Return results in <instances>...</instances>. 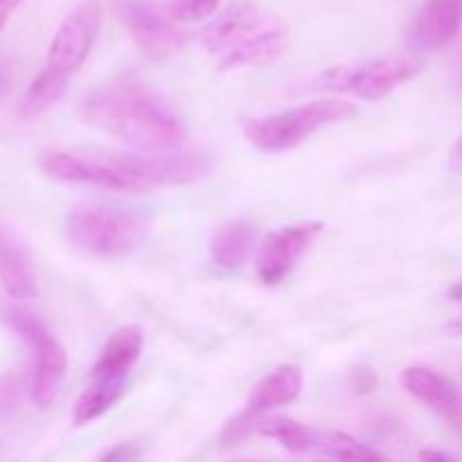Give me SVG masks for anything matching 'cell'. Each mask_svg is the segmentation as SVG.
<instances>
[{"instance_id": "1", "label": "cell", "mask_w": 462, "mask_h": 462, "mask_svg": "<svg viewBox=\"0 0 462 462\" xmlns=\"http://www.w3.org/2000/svg\"><path fill=\"white\" fill-rule=\"evenodd\" d=\"M81 120L143 153L171 152L188 138V122L174 102L135 79L104 81L90 90Z\"/></svg>"}, {"instance_id": "2", "label": "cell", "mask_w": 462, "mask_h": 462, "mask_svg": "<svg viewBox=\"0 0 462 462\" xmlns=\"http://www.w3.org/2000/svg\"><path fill=\"white\" fill-rule=\"evenodd\" d=\"M201 43L217 70L230 72L278 61L289 48V27L253 0H235L208 23Z\"/></svg>"}, {"instance_id": "3", "label": "cell", "mask_w": 462, "mask_h": 462, "mask_svg": "<svg viewBox=\"0 0 462 462\" xmlns=\"http://www.w3.org/2000/svg\"><path fill=\"white\" fill-rule=\"evenodd\" d=\"M356 113V106L347 99L329 97L314 99L302 106L289 111L273 113V116L246 117L242 120V131L248 143L266 153H280L296 149L307 138L334 122L350 120Z\"/></svg>"}, {"instance_id": "4", "label": "cell", "mask_w": 462, "mask_h": 462, "mask_svg": "<svg viewBox=\"0 0 462 462\" xmlns=\"http://www.w3.org/2000/svg\"><path fill=\"white\" fill-rule=\"evenodd\" d=\"M153 219L144 212L86 208L68 215V239L77 251L93 257H125L152 233Z\"/></svg>"}, {"instance_id": "5", "label": "cell", "mask_w": 462, "mask_h": 462, "mask_svg": "<svg viewBox=\"0 0 462 462\" xmlns=\"http://www.w3.org/2000/svg\"><path fill=\"white\" fill-rule=\"evenodd\" d=\"M0 320L25 341L32 350V386L30 395L39 409H50L57 402L59 391L68 373V355L59 338L50 332L43 319L18 305L0 307Z\"/></svg>"}, {"instance_id": "6", "label": "cell", "mask_w": 462, "mask_h": 462, "mask_svg": "<svg viewBox=\"0 0 462 462\" xmlns=\"http://www.w3.org/2000/svg\"><path fill=\"white\" fill-rule=\"evenodd\" d=\"M422 61L415 57H386L359 66H338L320 77L319 88L350 93L365 102H379L406 81L422 72Z\"/></svg>"}, {"instance_id": "7", "label": "cell", "mask_w": 462, "mask_h": 462, "mask_svg": "<svg viewBox=\"0 0 462 462\" xmlns=\"http://www.w3.org/2000/svg\"><path fill=\"white\" fill-rule=\"evenodd\" d=\"M113 12L140 52L152 61H165L188 43L179 23L153 0H113Z\"/></svg>"}, {"instance_id": "8", "label": "cell", "mask_w": 462, "mask_h": 462, "mask_svg": "<svg viewBox=\"0 0 462 462\" xmlns=\"http://www.w3.org/2000/svg\"><path fill=\"white\" fill-rule=\"evenodd\" d=\"M102 14L104 9L99 0H84L77 5L54 32L45 66L66 77L75 75L97 41Z\"/></svg>"}, {"instance_id": "9", "label": "cell", "mask_w": 462, "mask_h": 462, "mask_svg": "<svg viewBox=\"0 0 462 462\" xmlns=\"http://www.w3.org/2000/svg\"><path fill=\"white\" fill-rule=\"evenodd\" d=\"M320 233H323L320 221H302V224L284 226V228L269 233V237L262 242L260 255H257L260 282L266 287L282 282Z\"/></svg>"}, {"instance_id": "10", "label": "cell", "mask_w": 462, "mask_h": 462, "mask_svg": "<svg viewBox=\"0 0 462 462\" xmlns=\"http://www.w3.org/2000/svg\"><path fill=\"white\" fill-rule=\"evenodd\" d=\"M462 27V0H427L409 30V45L418 52L447 48Z\"/></svg>"}, {"instance_id": "11", "label": "cell", "mask_w": 462, "mask_h": 462, "mask_svg": "<svg viewBox=\"0 0 462 462\" xmlns=\"http://www.w3.org/2000/svg\"><path fill=\"white\" fill-rule=\"evenodd\" d=\"M402 386L456 431H462V397L442 374L424 365H413L402 373Z\"/></svg>"}, {"instance_id": "12", "label": "cell", "mask_w": 462, "mask_h": 462, "mask_svg": "<svg viewBox=\"0 0 462 462\" xmlns=\"http://www.w3.org/2000/svg\"><path fill=\"white\" fill-rule=\"evenodd\" d=\"M302 388H305V373H302L300 365H280V368H275L273 373L262 377L253 386L244 411H248V413H271V411L282 409V406L296 402L300 397Z\"/></svg>"}, {"instance_id": "13", "label": "cell", "mask_w": 462, "mask_h": 462, "mask_svg": "<svg viewBox=\"0 0 462 462\" xmlns=\"http://www.w3.org/2000/svg\"><path fill=\"white\" fill-rule=\"evenodd\" d=\"M144 347V332L138 325H125V328L116 329L111 337L104 343L102 352H99L97 361H95L90 374L97 377H111V379H125L129 377L131 368L138 364L140 355Z\"/></svg>"}, {"instance_id": "14", "label": "cell", "mask_w": 462, "mask_h": 462, "mask_svg": "<svg viewBox=\"0 0 462 462\" xmlns=\"http://www.w3.org/2000/svg\"><path fill=\"white\" fill-rule=\"evenodd\" d=\"M0 289L12 300L39 298V282L30 260L23 248L3 233H0Z\"/></svg>"}, {"instance_id": "15", "label": "cell", "mask_w": 462, "mask_h": 462, "mask_svg": "<svg viewBox=\"0 0 462 462\" xmlns=\"http://www.w3.org/2000/svg\"><path fill=\"white\" fill-rule=\"evenodd\" d=\"M255 242L257 233L255 226H253L251 221H230V224L221 226V228L212 235V260H215L217 266L224 271L242 269V266L246 264L248 257H251Z\"/></svg>"}, {"instance_id": "16", "label": "cell", "mask_w": 462, "mask_h": 462, "mask_svg": "<svg viewBox=\"0 0 462 462\" xmlns=\"http://www.w3.org/2000/svg\"><path fill=\"white\" fill-rule=\"evenodd\" d=\"M125 379H111V377H97L90 374L88 383L77 397L75 409H72V424L75 427H86V424L95 422L102 418L104 413L113 409L117 402L125 395Z\"/></svg>"}, {"instance_id": "17", "label": "cell", "mask_w": 462, "mask_h": 462, "mask_svg": "<svg viewBox=\"0 0 462 462\" xmlns=\"http://www.w3.org/2000/svg\"><path fill=\"white\" fill-rule=\"evenodd\" d=\"M68 79H70V77L61 75V72L45 66L43 70L34 77V81H32L30 88L25 90V95H23V104H21L23 116L34 120V117L48 113L50 108L61 99V95L66 93Z\"/></svg>"}, {"instance_id": "18", "label": "cell", "mask_w": 462, "mask_h": 462, "mask_svg": "<svg viewBox=\"0 0 462 462\" xmlns=\"http://www.w3.org/2000/svg\"><path fill=\"white\" fill-rule=\"evenodd\" d=\"M314 451L334 460H383L386 456L379 454L373 447L355 440L347 433H323L316 436Z\"/></svg>"}, {"instance_id": "19", "label": "cell", "mask_w": 462, "mask_h": 462, "mask_svg": "<svg viewBox=\"0 0 462 462\" xmlns=\"http://www.w3.org/2000/svg\"><path fill=\"white\" fill-rule=\"evenodd\" d=\"M221 0H170L165 5L167 14L176 23H197L219 12Z\"/></svg>"}, {"instance_id": "20", "label": "cell", "mask_w": 462, "mask_h": 462, "mask_svg": "<svg viewBox=\"0 0 462 462\" xmlns=\"http://www.w3.org/2000/svg\"><path fill=\"white\" fill-rule=\"evenodd\" d=\"M352 391L355 393H370L377 386V374L368 368H359L352 373Z\"/></svg>"}, {"instance_id": "21", "label": "cell", "mask_w": 462, "mask_h": 462, "mask_svg": "<svg viewBox=\"0 0 462 462\" xmlns=\"http://www.w3.org/2000/svg\"><path fill=\"white\" fill-rule=\"evenodd\" d=\"M140 456V449L134 445V442H125V445H117L116 449L106 451L102 456V460H134Z\"/></svg>"}, {"instance_id": "22", "label": "cell", "mask_w": 462, "mask_h": 462, "mask_svg": "<svg viewBox=\"0 0 462 462\" xmlns=\"http://www.w3.org/2000/svg\"><path fill=\"white\" fill-rule=\"evenodd\" d=\"M21 3L23 0H0V34H3V30L7 27L9 18L14 16V12L21 7Z\"/></svg>"}, {"instance_id": "23", "label": "cell", "mask_w": 462, "mask_h": 462, "mask_svg": "<svg viewBox=\"0 0 462 462\" xmlns=\"http://www.w3.org/2000/svg\"><path fill=\"white\" fill-rule=\"evenodd\" d=\"M449 165H451V170L458 171V174H462V135H460L458 143L454 144V149H451Z\"/></svg>"}, {"instance_id": "24", "label": "cell", "mask_w": 462, "mask_h": 462, "mask_svg": "<svg viewBox=\"0 0 462 462\" xmlns=\"http://www.w3.org/2000/svg\"><path fill=\"white\" fill-rule=\"evenodd\" d=\"M420 458L422 460H454V456L447 454V451L429 449V451H422V454H420Z\"/></svg>"}, {"instance_id": "25", "label": "cell", "mask_w": 462, "mask_h": 462, "mask_svg": "<svg viewBox=\"0 0 462 462\" xmlns=\"http://www.w3.org/2000/svg\"><path fill=\"white\" fill-rule=\"evenodd\" d=\"M447 298L462 305V280H458V282H454L449 289H447Z\"/></svg>"}, {"instance_id": "26", "label": "cell", "mask_w": 462, "mask_h": 462, "mask_svg": "<svg viewBox=\"0 0 462 462\" xmlns=\"http://www.w3.org/2000/svg\"><path fill=\"white\" fill-rule=\"evenodd\" d=\"M447 332L456 334V337H462V316L460 319H454L451 323H447Z\"/></svg>"}, {"instance_id": "27", "label": "cell", "mask_w": 462, "mask_h": 462, "mask_svg": "<svg viewBox=\"0 0 462 462\" xmlns=\"http://www.w3.org/2000/svg\"><path fill=\"white\" fill-rule=\"evenodd\" d=\"M7 75H5V70H3V68H0V90H5V88H7Z\"/></svg>"}, {"instance_id": "28", "label": "cell", "mask_w": 462, "mask_h": 462, "mask_svg": "<svg viewBox=\"0 0 462 462\" xmlns=\"http://www.w3.org/2000/svg\"><path fill=\"white\" fill-rule=\"evenodd\" d=\"M460 86H462V59H460Z\"/></svg>"}]
</instances>
